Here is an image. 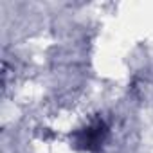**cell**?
<instances>
[{
    "mask_svg": "<svg viewBox=\"0 0 153 153\" xmlns=\"http://www.w3.org/2000/svg\"><path fill=\"white\" fill-rule=\"evenodd\" d=\"M106 137H108V126L99 117L92 119L85 128L78 130L72 135L74 146L78 149H83V151H97V149H101Z\"/></svg>",
    "mask_w": 153,
    "mask_h": 153,
    "instance_id": "cell-1",
    "label": "cell"
}]
</instances>
